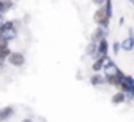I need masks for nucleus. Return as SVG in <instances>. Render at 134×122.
<instances>
[{
	"label": "nucleus",
	"mask_w": 134,
	"mask_h": 122,
	"mask_svg": "<svg viewBox=\"0 0 134 122\" xmlns=\"http://www.w3.org/2000/svg\"><path fill=\"white\" fill-rule=\"evenodd\" d=\"M18 35V30L14 27V22H3L0 26V38L5 40V41H10V40H14Z\"/></svg>",
	"instance_id": "nucleus-1"
},
{
	"label": "nucleus",
	"mask_w": 134,
	"mask_h": 122,
	"mask_svg": "<svg viewBox=\"0 0 134 122\" xmlns=\"http://www.w3.org/2000/svg\"><path fill=\"white\" fill-rule=\"evenodd\" d=\"M93 19H95V22H96L99 27L107 29V27H109V22H110V16L107 14L106 7L99 5V8H98V10H96V13L93 14Z\"/></svg>",
	"instance_id": "nucleus-2"
},
{
	"label": "nucleus",
	"mask_w": 134,
	"mask_h": 122,
	"mask_svg": "<svg viewBox=\"0 0 134 122\" xmlns=\"http://www.w3.org/2000/svg\"><path fill=\"white\" fill-rule=\"evenodd\" d=\"M7 59H8V62H10L11 65H14V67H22L24 62H25V57H24V54H21V52H10Z\"/></svg>",
	"instance_id": "nucleus-3"
},
{
	"label": "nucleus",
	"mask_w": 134,
	"mask_h": 122,
	"mask_svg": "<svg viewBox=\"0 0 134 122\" xmlns=\"http://www.w3.org/2000/svg\"><path fill=\"white\" fill-rule=\"evenodd\" d=\"M107 52H109V43H107L106 38H101L96 43V59L103 57V55H107Z\"/></svg>",
	"instance_id": "nucleus-4"
},
{
	"label": "nucleus",
	"mask_w": 134,
	"mask_h": 122,
	"mask_svg": "<svg viewBox=\"0 0 134 122\" xmlns=\"http://www.w3.org/2000/svg\"><path fill=\"white\" fill-rule=\"evenodd\" d=\"M106 32H107V29H104V27H96V30L93 32V35H92V41L93 43H98L101 38H106Z\"/></svg>",
	"instance_id": "nucleus-5"
},
{
	"label": "nucleus",
	"mask_w": 134,
	"mask_h": 122,
	"mask_svg": "<svg viewBox=\"0 0 134 122\" xmlns=\"http://www.w3.org/2000/svg\"><path fill=\"white\" fill-rule=\"evenodd\" d=\"M14 114V109L11 106H5L0 109V122H3V120H8L11 116Z\"/></svg>",
	"instance_id": "nucleus-6"
},
{
	"label": "nucleus",
	"mask_w": 134,
	"mask_h": 122,
	"mask_svg": "<svg viewBox=\"0 0 134 122\" xmlns=\"http://www.w3.org/2000/svg\"><path fill=\"white\" fill-rule=\"evenodd\" d=\"M132 48H134V38L132 37H128L120 43V49H123V51H132Z\"/></svg>",
	"instance_id": "nucleus-7"
},
{
	"label": "nucleus",
	"mask_w": 134,
	"mask_h": 122,
	"mask_svg": "<svg viewBox=\"0 0 134 122\" xmlns=\"http://www.w3.org/2000/svg\"><path fill=\"white\" fill-rule=\"evenodd\" d=\"M13 5H14L13 0H0V14L10 11V10L13 8Z\"/></svg>",
	"instance_id": "nucleus-8"
},
{
	"label": "nucleus",
	"mask_w": 134,
	"mask_h": 122,
	"mask_svg": "<svg viewBox=\"0 0 134 122\" xmlns=\"http://www.w3.org/2000/svg\"><path fill=\"white\" fill-rule=\"evenodd\" d=\"M125 101H126V94L121 92V90L117 92V94L112 97V103H114V105H120V103H125Z\"/></svg>",
	"instance_id": "nucleus-9"
},
{
	"label": "nucleus",
	"mask_w": 134,
	"mask_h": 122,
	"mask_svg": "<svg viewBox=\"0 0 134 122\" xmlns=\"http://www.w3.org/2000/svg\"><path fill=\"white\" fill-rule=\"evenodd\" d=\"M103 62H104V55H103V57H98L95 62H93V65H92L93 72H101V68H103Z\"/></svg>",
	"instance_id": "nucleus-10"
},
{
	"label": "nucleus",
	"mask_w": 134,
	"mask_h": 122,
	"mask_svg": "<svg viewBox=\"0 0 134 122\" xmlns=\"http://www.w3.org/2000/svg\"><path fill=\"white\" fill-rule=\"evenodd\" d=\"M85 52H87L88 55H92V57H95V59H96V43H93V41H92V43L87 46Z\"/></svg>",
	"instance_id": "nucleus-11"
},
{
	"label": "nucleus",
	"mask_w": 134,
	"mask_h": 122,
	"mask_svg": "<svg viewBox=\"0 0 134 122\" xmlns=\"http://www.w3.org/2000/svg\"><path fill=\"white\" fill-rule=\"evenodd\" d=\"M90 83L93 84V86H98V84H104V78L101 76V75H93L92 78H90Z\"/></svg>",
	"instance_id": "nucleus-12"
},
{
	"label": "nucleus",
	"mask_w": 134,
	"mask_h": 122,
	"mask_svg": "<svg viewBox=\"0 0 134 122\" xmlns=\"http://www.w3.org/2000/svg\"><path fill=\"white\" fill-rule=\"evenodd\" d=\"M112 51H114V55H117L120 52V43L118 41H114L112 43Z\"/></svg>",
	"instance_id": "nucleus-13"
},
{
	"label": "nucleus",
	"mask_w": 134,
	"mask_h": 122,
	"mask_svg": "<svg viewBox=\"0 0 134 122\" xmlns=\"http://www.w3.org/2000/svg\"><path fill=\"white\" fill-rule=\"evenodd\" d=\"M93 3L99 7V5H103V3H104V0H93Z\"/></svg>",
	"instance_id": "nucleus-14"
},
{
	"label": "nucleus",
	"mask_w": 134,
	"mask_h": 122,
	"mask_svg": "<svg viewBox=\"0 0 134 122\" xmlns=\"http://www.w3.org/2000/svg\"><path fill=\"white\" fill-rule=\"evenodd\" d=\"M118 24H120V26H123V24H125V18H123V16L118 19Z\"/></svg>",
	"instance_id": "nucleus-15"
},
{
	"label": "nucleus",
	"mask_w": 134,
	"mask_h": 122,
	"mask_svg": "<svg viewBox=\"0 0 134 122\" xmlns=\"http://www.w3.org/2000/svg\"><path fill=\"white\" fill-rule=\"evenodd\" d=\"M128 37H132V27L128 29Z\"/></svg>",
	"instance_id": "nucleus-16"
},
{
	"label": "nucleus",
	"mask_w": 134,
	"mask_h": 122,
	"mask_svg": "<svg viewBox=\"0 0 134 122\" xmlns=\"http://www.w3.org/2000/svg\"><path fill=\"white\" fill-rule=\"evenodd\" d=\"M3 22H5V21H3V16H2V14H0V26H2Z\"/></svg>",
	"instance_id": "nucleus-17"
},
{
	"label": "nucleus",
	"mask_w": 134,
	"mask_h": 122,
	"mask_svg": "<svg viewBox=\"0 0 134 122\" xmlns=\"http://www.w3.org/2000/svg\"><path fill=\"white\" fill-rule=\"evenodd\" d=\"M22 122H33V119H24Z\"/></svg>",
	"instance_id": "nucleus-18"
},
{
	"label": "nucleus",
	"mask_w": 134,
	"mask_h": 122,
	"mask_svg": "<svg viewBox=\"0 0 134 122\" xmlns=\"http://www.w3.org/2000/svg\"><path fill=\"white\" fill-rule=\"evenodd\" d=\"M128 2H129V3H134V0H128Z\"/></svg>",
	"instance_id": "nucleus-19"
}]
</instances>
